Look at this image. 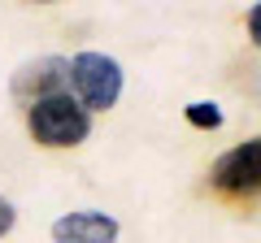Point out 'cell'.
Returning <instances> with one entry per match:
<instances>
[{
  "mask_svg": "<svg viewBox=\"0 0 261 243\" xmlns=\"http://www.w3.org/2000/svg\"><path fill=\"white\" fill-rule=\"evenodd\" d=\"M65 87H70V61H65V56H35V61L18 66L9 92H13L18 104L31 109V104L48 100V96H61Z\"/></svg>",
  "mask_w": 261,
  "mask_h": 243,
  "instance_id": "cell-4",
  "label": "cell"
},
{
  "mask_svg": "<svg viewBox=\"0 0 261 243\" xmlns=\"http://www.w3.org/2000/svg\"><path fill=\"white\" fill-rule=\"evenodd\" d=\"M53 243H118V217L100 208H79L53 222Z\"/></svg>",
  "mask_w": 261,
  "mask_h": 243,
  "instance_id": "cell-5",
  "label": "cell"
},
{
  "mask_svg": "<svg viewBox=\"0 0 261 243\" xmlns=\"http://www.w3.org/2000/svg\"><path fill=\"white\" fill-rule=\"evenodd\" d=\"M70 92L87 113H105L122 96V66L105 52H79L70 61Z\"/></svg>",
  "mask_w": 261,
  "mask_h": 243,
  "instance_id": "cell-2",
  "label": "cell"
},
{
  "mask_svg": "<svg viewBox=\"0 0 261 243\" xmlns=\"http://www.w3.org/2000/svg\"><path fill=\"white\" fill-rule=\"evenodd\" d=\"M27 131L44 148H79L92 135V113L70 92H61V96H48V100L27 109Z\"/></svg>",
  "mask_w": 261,
  "mask_h": 243,
  "instance_id": "cell-1",
  "label": "cell"
},
{
  "mask_svg": "<svg viewBox=\"0 0 261 243\" xmlns=\"http://www.w3.org/2000/svg\"><path fill=\"white\" fill-rule=\"evenodd\" d=\"M35 5H53V0H35Z\"/></svg>",
  "mask_w": 261,
  "mask_h": 243,
  "instance_id": "cell-9",
  "label": "cell"
},
{
  "mask_svg": "<svg viewBox=\"0 0 261 243\" xmlns=\"http://www.w3.org/2000/svg\"><path fill=\"white\" fill-rule=\"evenodd\" d=\"M248 39L261 48V0H257V5L248 9Z\"/></svg>",
  "mask_w": 261,
  "mask_h": 243,
  "instance_id": "cell-8",
  "label": "cell"
},
{
  "mask_svg": "<svg viewBox=\"0 0 261 243\" xmlns=\"http://www.w3.org/2000/svg\"><path fill=\"white\" fill-rule=\"evenodd\" d=\"M13 222H18V208H13V204H9V200L0 196V239H5V234H9V230H13Z\"/></svg>",
  "mask_w": 261,
  "mask_h": 243,
  "instance_id": "cell-7",
  "label": "cell"
},
{
  "mask_svg": "<svg viewBox=\"0 0 261 243\" xmlns=\"http://www.w3.org/2000/svg\"><path fill=\"white\" fill-rule=\"evenodd\" d=\"M183 117L192 122L196 131H218V126H222V109H218L214 100H192L183 109Z\"/></svg>",
  "mask_w": 261,
  "mask_h": 243,
  "instance_id": "cell-6",
  "label": "cell"
},
{
  "mask_svg": "<svg viewBox=\"0 0 261 243\" xmlns=\"http://www.w3.org/2000/svg\"><path fill=\"white\" fill-rule=\"evenodd\" d=\"M209 183H214L218 196H231V200L261 196V135H252L240 148L222 152L214 161V169H209Z\"/></svg>",
  "mask_w": 261,
  "mask_h": 243,
  "instance_id": "cell-3",
  "label": "cell"
}]
</instances>
